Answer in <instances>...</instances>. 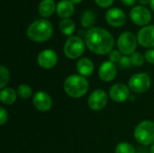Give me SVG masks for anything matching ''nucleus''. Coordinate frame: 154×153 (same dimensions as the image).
Instances as JSON below:
<instances>
[{
    "label": "nucleus",
    "instance_id": "nucleus-8",
    "mask_svg": "<svg viewBox=\"0 0 154 153\" xmlns=\"http://www.w3.org/2000/svg\"><path fill=\"white\" fill-rule=\"evenodd\" d=\"M152 13L144 5H135L130 11V18L139 26H146L152 20Z\"/></svg>",
    "mask_w": 154,
    "mask_h": 153
},
{
    "label": "nucleus",
    "instance_id": "nucleus-20",
    "mask_svg": "<svg viewBox=\"0 0 154 153\" xmlns=\"http://www.w3.org/2000/svg\"><path fill=\"white\" fill-rule=\"evenodd\" d=\"M75 28H76L75 23L69 18L62 19L59 23V29L60 32L66 36H69V37L72 36V33L75 32Z\"/></svg>",
    "mask_w": 154,
    "mask_h": 153
},
{
    "label": "nucleus",
    "instance_id": "nucleus-30",
    "mask_svg": "<svg viewBox=\"0 0 154 153\" xmlns=\"http://www.w3.org/2000/svg\"><path fill=\"white\" fill-rule=\"evenodd\" d=\"M95 2L98 6L103 7V8H106V7H109L113 5L114 0H95Z\"/></svg>",
    "mask_w": 154,
    "mask_h": 153
},
{
    "label": "nucleus",
    "instance_id": "nucleus-32",
    "mask_svg": "<svg viewBox=\"0 0 154 153\" xmlns=\"http://www.w3.org/2000/svg\"><path fill=\"white\" fill-rule=\"evenodd\" d=\"M138 1L141 5H148V4L150 5V3H151V0H138Z\"/></svg>",
    "mask_w": 154,
    "mask_h": 153
},
{
    "label": "nucleus",
    "instance_id": "nucleus-25",
    "mask_svg": "<svg viewBox=\"0 0 154 153\" xmlns=\"http://www.w3.org/2000/svg\"><path fill=\"white\" fill-rule=\"evenodd\" d=\"M130 59H131V62H132V65L135 66V67H141L143 65L144 63V56L141 53V52H134L131 56H130Z\"/></svg>",
    "mask_w": 154,
    "mask_h": 153
},
{
    "label": "nucleus",
    "instance_id": "nucleus-34",
    "mask_svg": "<svg viewBox=\"0 0 154 153\" xmlns=\"http://www.w3.org/2000/svg\"><path fill=\"white\" fill-rule=\"evenodd\" d=\"M150 6L152 8V10L154 12V0H151V3H150Z\"/></svg>",
    "mask_w": 154,
    "mask_h": 153
},
{
    "label": "nucleus",
    "instance_id": "nucleus-3",
    "mask_svg": "<svg viewBox=\"0 0 154 153\" xmlns=\"http://www.w3.org/2000/svg\"><path fill=\"white\" fill-rule=\"evenodd\" d=\"M88 87L89 84L87 78L79 74L69 76L63 83L65 93L72 98H80L84 96L88 91Z\"/></svg>",
    "mask_w": 154,
    "mask_h": 153
},
{
    "label": "nucleus",
    "instance_id": "nucleus-6",
    "mask_svg": "<svg viewBox=\"0 0 154 153\" xmlns=\"http://www.w3.org/2000/svg\"><path fill=\"white\" fill-rule=\"evenodd\" d=\"M137 42H138L137 38L133 32H124L118 37L116 44H117L118 50L121 53L127 56V55H132L134 52H135Z\"/></svg>",
    "mask_w": 154,
    "mask_h": 153
},
{
    "label": "nucleus",
    "instance_id": "nucleus-29",
    "mask_svg": "<svg viewBox=\"0 0 154 153\" xmlns=\"http://www.w3.org/2000/svg\"><path fill=\"white\" fill-rule=\"evenodd\" d=\"M144 58L149 63L154 64V49L147 50L144 53Z\"/></svg>",
    "mask_w": 154,
    "mask_h": 153
},
{
    "label": "nucleus",
    "instance_id": "nucleus-19",
    "mask_svg": "<svg viewBox=\"0 0 154 153\" xmlns=\"http://www.w3.org/2000/svg\"><path fill=\"white\" fill-rule=\"evenodd\" d=\"M17 96V92L12 87H5L0 91V100L4 105L6 106H10L15 103Z\"/></svg>",
    "mask_w": 154,
    "mask_h": 153
},
{
    "label": "nucleus",
    "instance_id": "nucleus-31",
    "mask_svg": "<svg viewBox=\"0 0 154 153\" xmlns=\"http://www.w3.org/2000/svg\"><path fill=\"white\" fill-rule=\"evenodd\" d=\"M121 1L126 6H133L134 5H135V3H136L137 0H121Z\"/></svg>",
    "mask_w": 154,
    "mask_h": 153
},
{
    "label": "nucleus",
    "instance_id": "nucleus-15",
    "mask_svg": "<svg viewBox=\"0 0 154 153\" xmlns=\"http://www.w3.org/2000/svg\"><path fill=\"white\" fill-rule=\"evenodd\" d=\"M117 75V68L115 63L107 60L104 61L98 69V77L104 82L113 81Z\"/></svg>",
    "mask_w": 154,
    "mask_h": 153
},
{
    "label": "nucleus",
    "instance_id": "nucleus-21",
    "mask_svg": "<svg viewBox=\"0 0 154 153\" xmlns=\"http://www.w3.org/2000/svg\"><path fill=\"white\" fill-rule=\"evenodd\" d=\"M96 22V14L92 10H85L81 16V24L84 28H92Z\"/></svg>",
    "mask_w": 154,
    "mask_h": 153
},
{
    "label": "nucleus",
    "instance_id": "nucleus-28",
    "mask_svg": "<svg viewBox=\"0 0 154 153\" xmlns=\"http://www.w3.org/2000/svg\"><path fill=\"white\" fill-rule=\"evenodd\" d=\"M7 120H8V113L3 106H1L0 107V124L2 126L5 125Z\"/></svg>",
    "mask_w": 154,
    "mask_h": 153
},
{
    "label": "nucleus",
    "instance_id": "nucleus-35",
    "mask_svg": "<svg viewBox=\"0 0 154 153\" xmlns=\"http://www.w3.org/2000/svg\"><path fill=\"white\" fill-rule=\"evenodd\" d=\"M150 153H154V143L152 145V147L150 149Z\"/></svg>",
    "mask_w": 154,
    "mask_h": 153
},
{
    "label": "nucleus",
    "instance_id": "nucleus-33",
    "mask_svg": "<svg viewBox=\"0 0 154 153\" xmlns=\"http://www.w3.org/2000/svg\"><path fill=\"white\" fill-rule=\"evenodd\" d=\"M73 5H77V4H79V3H81L83 0H69Z\"/></svg>",
    "mask_w": 154,
    "mask_h": 153
},
{
    "label": "nucleus",
    "instance_id": "nucleus-16",
    "mask_svg": "<svg viewBox=\"0 0 154 153\" xmlns=\"http://www.w3.org/2000/svg\"><path fill=\"white\" fill-rule=\"evenodd\" d=\"M77 71L82 77H89L94 72L95 67L93 61L88 58H81L77 62Z\"/></svg>",
    "mask_w": 154,
    "mask_h": 153
},
{
    "label": "nucleus",
    "instance_id": "nucleus-14",
    "mask_svg": "<svg viewBox=\"0 0 154 153\" xmlns=\"http://www.w3.org/2000/svg\"><path fill=\"white\" fill-rule=\"evenodd\" d=\"M137 41L144 48H154V25L143 26L137 33Z\"/></svg>",
    "mask_w": 154,
    "mask_h": 153
},
{
    "label": "nucleus",
    "instance_id": "nucleus-5",
    "mask_svg": "<svg viewBox=\"0 0 154 153\" xmlns=\"http://www.w3.org/2000/svg\"><path fill=\"white\" fill-rule=\"evenodd\" d=\"M86 43L79 36H70L66 41L63 51L65 56L69 60H76L79 58L85 51Z\"/></svg>",
    "mask_w": 154,
    "mask_h": 153
},
{
    "label": "nucleus",
    "instance_id": "nucleus-9",
    "mask_svg": "<svg viewBox=\"0 0 154 153\" xmlns=\"http://www.w3.org/2000/svg\"><path fill=\"white\" fill-rule=\"evenodd\" d=\"M108 102V96L103 89H97L93 91L88 99V106L93 111H100L104 109Z\"/></svg>",
    "mask_w": 154,
    "mask_h": 153
},
{
    "label": "nucleus",
    "instance_id": "nucleus-2",
    "mask_svg": "<svg viewBox=\"0 0 154 153\" xmlns=\"http://www.w3.org/2000/svg\"><path fill=\"white\" fill-rule=\"evenodd\" d=\"M53 34V27L47 19H37L32 22L26 30L27 37L34 42L49 41Z\"/></svg>",
    "mask_w": 154,
    "mask_h": 153
},
{
    "label": "nucleus",
    "instance_id": "nucleus-17",
    "mask_svg": "<svg viewBox=\"0 0 154 153\" xmlns=\"http://www.w3.org/2000/svg\"><path fill=\"white\" fill-rule=\"evenodd\" d=\"M74 5L69 0H60L57 4L56 13L62 19L69 18L74 14Z\"/></svg>",
    "mask_w": 154,
    "mask_h": 153
},
{
    "label": "nucleus",
    "instance_id": "nucleus-1",
    "mask_svg": "<svg viewBox=\"0 0 154 153\" xmlns=\"http://www.w3.org/2000/svg\"><path fill=\"white\" fill-rule=\"evenodd\" d=\"M85 43L88 49L97 55L109 54L114 48L115 40L113 35L101 27H92L85 34Z\"/></svg>",
    "mask_w": 154,
    "mask_h": 153
},
{
    "label": "nucleus",
    "instance_id": "nucleus-4",
    "mask_svg": "<svg viewBox=\"0 0 154 153\" xmlns=\"http://www.w3.org/2000/svg\"><path fill=\"white\" fill-rule=\"evenodd\" d=\"M134 136L141 145H152L154 143V122L145 120L139 123L134 129Z\"/></svg>",
    "mask_w": 154,
    "mask_h": 153
},
{
    "label": "nucleus",
    "instance_id": "nucleus-22",
    "mask_svg": "<svg viewBox=\"0 0 154 153\" xmlns=\"http://www.w3.org/2000/svg\"><path fill=\"white\" fill-rule=\"evenodd\" d=\"M17 95L19 97L23 99H28L32 96V89L29 85L26 84H21L17 87Z\"/></svg>",
    "mask_w": 154,
    "mask_h": 153
},
{
    "label": "nucleus",
    "instance_id": "nucleus-10",
    "mask_svg": "<svg viewBox=\"0 0 154 153\" xmlns=\"http://www.w3.org/2000/svg\"><path fill=\"white\" fill-rule=\"evenodd\" d=\"M37 62L41 68L45 69H51L56 66L58 62V55L53 50H43L38 54Z\"/></svg>",
    "mask_w": 154,
    "mask_h": 153
},
{
    "label": "nucleus",
    "instance_id": "nucleus-24",
    "mask_svg": "<svg viewBox=\"0 0 154 153\" xmlns=\"http://www.w3.org/2000/svg\"><path fill=\"white\" fill-rule=\"evenodd\" d=\"M115 153H136L134 146L128 142H120L116 145Z\"/></svg>",
    "mask_w": 154,
    "mask_h": 153
},
{
    "label": "nucleus",
    "instance_id": "nucleus-7",
    "mask_svg": "<svg viewBox=\"0 0 154 153\" xmlns=\"http://www.w3.org/2000/svg\"><path fill=\"white\" fill-rule=\"evenodd\" d=\"M152 80L148 74L146 73H137L133 75L129 81L128 87L135 94H142L148 91L151 87Z\"/></svg>",
    "mask_w": 154,
    "mask_h": 153
},
{
    "label": "nucleus",
    "instance_id": "nucleus-23",
    "mask_svg": "<svg viewBox=\"0 0 154 153\" xmlns=\"http://www.w3.org/2000/svg\"><path fill=\"white\" fill-rule=\"evenodd\" d=\"M9 81H10L9 69L5 66L1 65L0 66V88L3 89V88L6 87Z\"/></svg>",
    "mask_w": 154,
    "mask_h": 153
},
{
    "label": "nucleus",
    "instance_id": "nucleus-18",
    "mask_svg": "<svg viewBox=\"0 0 154 153\" xmlns=\"http://www.w3.org/2000/svg\"><path fill=\"white\" fill-rule=\"evenodd\" d=\"M57 5L54 0H42L38 6V12L43 18H48L56 12Z\"/></svg>",
    "mask_w": 154,
    "mask_h": 153
},
{
    "label": "nucleus",
    "instance_id": "nucleus-26",
    "mask_svg": "<svg viewBox=\"0 0 154 153\" xmlns=\"http://www.w3.org/2000/svg\"><path fill=\"white\" fill-rule=\"evenodd\" d=\"M108 57H109V61L113 62V63H119V61L121 60L122 59V53L119 51V50H113L109 54H108Z\"/></svg>",
    "mask_w": 154,
    "mask_h": 153
},
{
    "label": "nucleus",
    "instance_id": "nucleus-12",
    "mask_svg": "<svg viewBox=\"0 0 154 153\" xmlns=\"http://www.w3.org/2000/svg\"><path fill=\"white\" fill-rule=\"evenodd\" d=\"M106 20L107 23L113 27H121L125 23L126 15L122 9L118 7H112L106 11Z\"/></svg>",
    "mask_w": 154,
    "mask_h": 153
},
{
    "label": "nucleus",
    "instance_id": "nucleus-13",
    "mask_svg": "<svg viewBox=\"0 0 154 153\" xmlns=\"http://www.w3.org/2000/svg\"><path fill=\"white\" fill-rule=\"evenodd\" d=\"M110 98L116 103H123L130 96V88L125 84L116 83L113 85L109 90Z\"/></svg>",
    "mask_w": 154,
    "mask_h": 153
},
{
    "label": "nucleus",
    "instance_id": "nucleus-27",
    "mask_svg": "<svg viewBox=\"0 0 154 153\" xmlns=\"http://www.w3.org/2000/svg\"><path fill=\"white\" fill-rule=\"evenodd\" d=\"M119 67L121 68V69H129V68H131V66H132V62H131V59H130V57H128V56H123L122 57V59H121V60L119 61Z\"/></svg>",
    "mask_w": 154,
    "mask_h": 153
},
{
    "label": "nucleus",
    "instance_id": "nucleus-11",
    "mask_svg": "<svg viewBox=\"0 0 154 153\" xmlns=\"http://www.w3.org/2000/svg\"><path fill=\"white\" fill-rule=\"evenodd\" d=\"M34 107L41 112H48L52 107V99L51 96L44 91H38L32 96Z\"/></svg>",
    "mask_w": 154,
    "mask_h": 153
}]
</instances>
